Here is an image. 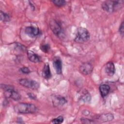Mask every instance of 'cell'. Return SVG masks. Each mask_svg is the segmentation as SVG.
Here are the masks:
<instances>
[{"mask_svg": "<svg viewBox=\"0 0 124 124\" xmlns=\"http://www.w3.org/2000/svg\"><path fill=\"white\" fill-rule=\"evenodd\" d=\"M99 89L101 95L102 97H104L108 94L110 90V88L108 84H104L100 85Z\"/></svg>", "mask_w": 124, "mask_h": 124, "instance_id": "14", "label": "cell"}, {"mask_svg": "<svg viewBox=\"0 0 124 124\" xmlns=\"http://www.w3.org/2000/svg\"><path fill=\"white\" fill-rule=\"evenodd\" d=\"M25 33L31 38H34L40 34V31L38 28L33 26H28L25 28Z\"/></svg>", "mask_w": 124, "mask_h": 124, "instance_id": "9", "label": "cell"}, {"mask_svg": "<svg viewBox=\"0 0 124 124\" xmlns=\"http://www.w3.org/2000/svg\"><path fill=\"white\" fill-rule=\"evenodd\" d=\"M105 72L107 73V74L110 77L113 76V75L115 73V66L113 62H109L106 63V64L105 65Z\"/></svg>", "mask_w": 124, "mask_h": 124, "instance_id": "11", "label": "cell"}, {"mask_svg": "<svg viewBox=\"0 0 124 124\" xmlns=\"http://www.w3.org/2000/svg\"><path fill=\"white\" fill-rule=\"evenodd\" d=\"M93 70V67L91 63L88 62L82 63L79 67L80 72L85 75L90 74Z\"/></svg>", "mask_w": 124, "mask_h": 124, "instance_id": "7", "label": "cell"}, {"mask_svg": "<svg viewBox=\"0 0 124 124\" xmlns=\"http://www.w3.org/2000/svg\"><path fill=\"white\" fill-rule=\"evenodd\" d=\"M27 55L29 60L32 62H39L41 61L40 57L31 50H28Z\"/></svg>", "mask_w": 124, "mask_h": 124, "instance_id": "12", "label": "cell"}, {"mask_svg": "<svg viewBox=\"0 0 124 124\" xmlns=\"http://www.w3.org/2000/svg\"><path fill=\"white\" fill-rule=\"evenodd\" d=\"M80 120H81V123H83V124H93V123H95L93 120L92 121V120H90V119H88L87 118H82L80 119Z\"/></svg>", "mask_w": 124, "mask_h": 124, "instance_id": "21", "label": "cell"}, {"mask_svg": "<svg viewBox=\"0 0 124 124\" xmlns=\"http://www.w3.org/2000/svg\"><path fill=\"white\" fill-rule=\"evenodd\" d=\"M18 83L21 86L32 90H37L39 87V84L32 79L22 78L18 80Z\"/></svg>", "mask_w": 124, "mask_h": 124, "instance_id": "5", "label": "cell"}, {"mask_svg": "<svg viewBox=\"0 0 124 124\" xmlns=\"http://www.w3.org/2000/svg\"><path fill=\"white\" fill-rule=\"evenodd\" d=\"M15 111L18 113H33L37 111V107L32 104L20 103L14 107Z\"/></svg>", "mask_w": 124, "mask_h": 124, "instance_id": "2", "label": "cell"}, {"mask_svg": "<svg viewBox=\"0 0 124 124\" xmlns=\"http://www.w3.org/2000/svg\"><path fill=\"white\" fill-rule=\"evenodd\" d=\"M20 71L23 73V74H28L29 73H30V70L29 69V68L27 67H22L20 69Z\"/></svg>", "mask_w": 124, "mask_h": 124, "instance_id": "23", "label": "cell"}, {"mask_svg": "<svg viewBox=\"0 0 124 124\" xmlns=\"http://www.w3.org/2000/svg\"><path fill=\"white\" fill-rule=\"evenodd\" d=\"M50 27L53 32L60 37L62 34V29L60 23L55 19H51L49 21Z\"/></svg>", "mask_w": 124, "mask_h": 124, "instance_id": "6", "label": "cell"}, {"mask_svg": "<svg viewBox=\"0 0 124 124\" xmlns=\"http://www.w3.org/2000/svg\"><path fill=\"white\" fill-rule=\"evenodd\" d=\"M40 48L42 51L46 53L50 49V46L48 44H44L40 46Z\"/></svg>", "mask_w": 124, "mask_h": 124, "instance_id": "20", "label": "cell"}, {"mask_svg": "<svg viewBox=\"0 0 124 124\" xmlns=\"http://www.w3.org/2000/svg\"><path fill=\"white\" fill-rule=\"evenodd\" d=\"M42 76L44 78L46 79H49L51 77V73L50 70L49 66L47 63H46L44 65V66L43 68Z\"/></svg>", "mask_w": 124, "mask_h": 124, "instance_id": "15", "label": "cell"}, {"mask_svg": "<svg viewBox=\"0 0 124 124\" xmlns=\"http://www.w3.org/2000/svg\"><path fill=\"white\" fill-rule=\"evenodd\" d=\"M114 118L113 114L111 113H105L101 114L99 116L96 118L98 121L101 122H105L112 121Z\"/></svg>", "mask_w": 124, "mask_h": 124, "instance_id": "13", "label": "cell"}, {"mask_svg": "<svg viewBox=\"0 0 124 124\" xmlns=\"http://www.w3.org/2000/svg\"><path fill=\"white\" fill-rule=\"evenodd\" d=\"M52 101L53 106L55 107H61L64 105L66 102V99L60 95H55L52 97Z\"/></svg>", "mask_w": 124, "mask_h": 124, "instance_id": "8", "label": "cell"}, {"mask_svg": "<svg viewBox=\"0 0 124 124\" xmlns=\"http://www.w3.org/2000/svg\"><path fill=\"white\" fill-rule=\"evenodd\" d=\"M3 88H2L4 90V95L6 97L11 98L15 101H18L20 99V95L16 91H15L12 87L9 85H2Z\"/></svg>", "mask_w": 124, "mask_h": 124, "instance_id": "4", "label": "cell"}, {"mask_svg": "<svg viewBox=\"0 0 124 124\" xmlns=\"http://www.w3.org/2000/svg\"><path fill=\"white\" fill-rule=\"evenodd\" d=\"M123 0H107L104 1L102 5L103 10L108 13H112L120 9L123 6Z\"/></svg>", "mask_w": 124, "mask_h": 124, "instance_id": "1", "label": "cell"}, {"mask_svg": "<svg viewBox=\"0 0 124 124\" xmlns=\"http://www.w3.org/2000/svg\"><path fill=\"white\" fill-rule=\"evenodd\" d=\"M63 122V118L62 116H58V117L53 119L51 121V123L53 124H60L62 123Z\"/></svg>", "mask_w": 124, "mask_h": 124, "instance_id": "19", "label": "cell"}, {"mask_svg": "<svg viewBox=\"0 0 124 124\" xmlns=\"http://www.w3.org/2000/svg\"><path fill=\"white\" fill-rule=\"evenodd\" d=\"M0 20L3 22H8L10 20V16L8 14L2 12V11H0Z\"/></svg>", "mask_w": 124, "mask_h": 124, "instance_id": "17", "label": "cell"}, {"mask_svg": "<svg viewBox=\"0 0 124 124\" xmlns=\"http://www.w3.org/2000/svg\"><path fill=\"white\" fill-rule=\"evenodd\" d=\"M119 33L120 34V35L123 37L124 36V22L123 21L120 26V27H119Z\"/></svg>", "mask_w": 124, "mask_h": 124, "instance_id": "22", "label": "cell"}, {"mask_svg": "<svg viewBox=\"0 0 124 124\" xmlns=\"http://www.w3.org/2000/svg\"><path fill=\"white\" fill-rule=\"evenodd\" d=\"M80 100L84 102H89L91 100V96L89 92L85 91L81 93L80 96Z\"/></svg>", "mask_w": 124, "mask_h": 124, "instance_id": "16", "label": "cell"}, {"mask_svg": "<svg viewBox=\"0 0 124 124\" xmlns=\"http://www.w3.org/2000/svg\"><path fill=\"white\" fill-rule=\"evenodd\" d=\"M51 2L57 7H62L66 4V1L64 0H51Z\"/></svg>", "mask_w": 124, "mask_h": 124, "instance_id": "18", "label": "cell"}, {"mask_svg": "<svg viewBox=\"0 0 124 124\" xmlns=\"http://www.w3.org/2000/svg\"><path fill=\"white\" fill-rule=\"evenodd\" d=\"M90 38L89 31L83 27H79L77 29L75 41L78 43H83L88 41Z\"/></svg>", "mask_w": 124, "mask_h": 124, "instance_id": "3", "label": "cell"}, {"mask_svg": "<svg viewBox=\"0 0 124 124\" xmlns=\"http://www.w3.org/2000/svg\"><path fill=\"white\" fill-rule=\"evenodd\" d=\"M53 65L57 74L62 73V62L59 57H55L53 61Z\"/></svg>", "mask_w": 124, "mask_h": 124, "instance_id": "10", "label": "cell"}, {"mask_svg": "<svg viewBox=\"0 0 124 124\" xmlns=\"http://www.w3.org/2000/svg\"><path fill=\"white\" fill-rule=\"evenodd\" d=\"M28 95L29 97V98H30L31 99H35L36 98V95L34 94H33V93H28Z\"/></svg>", "mask_w": 124, "mask_h": 124, "instance_id": "24", "label": "cell"}]
</instances>
